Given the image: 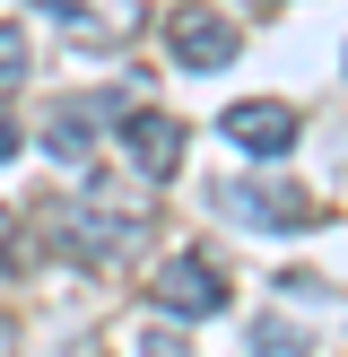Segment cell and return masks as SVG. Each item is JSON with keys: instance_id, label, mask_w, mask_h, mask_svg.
<instances>
[{"instance_id": "4fadbf2b", "label": "cell", "mask_w": 348, "mask_h": 357, "mask_svg": "<svg viewBox=\"0 0 348 357\" xmlns=\"http://www.w3.org/2000/svg\"><path fill=\"white\" fill-rule=\"evenodd\" d=\"M0 349H9V323H0Z\"/></svg>"}, {"instance_id": "277c9868", "label": "cell", "mask_w": 348, "mask_h": 357, "mask_svg": "<svg viewBox=\"0 0 348 357\" xmlns=\"http://www.w3.org/2000/svg\"><path fill=\"white\" fill-rule=\"evenodd\" d=\"M122 149H131V166L139 174H174V157H183V122L174 114H157V105H122Z\"/></svg>"}, {"instance_id": "6da1fadb", "label": "cell", "mask_w": 348, "mask_h": 357, "mask_svg": "<svg viewBox=\"0 0 348 357\" xmlns=\"http://www.w3.org/2000/svg\"><path fill=\"white\" fill-rule=\"evenodd\" d=\"M166 52H174L183 70H226V61L244 52V35H235V17H226V9H174Z\"/></svg>"}, {"instance_id": "8fae6325", "label": "cell", "mask_w": 348, "mask_h": 357, "mask_svg": "<svg viewBox=\"0 0 348 357\" xmlns=\"http://www.w3.org/2000/svg\"><path fill=\"white\" fill-rule=\"evenodd\" d=\"M0 157H17V122L9 114H0Z\"/></svg>"}, {"instance_id": "30bf717a", "label": "cell", "mask_w": 348, "mask_h": 357, "mask_svg": "<svg viewBox=\"0 0 348 357\" xmlns=\"http://www.w3.org/2000/svg\"><path fill=\"white\" fill-rule=\"evenodd\" d=\"M139 357H191V349L174 340V331H157V340H139Z\"/></svg>"}, {"instance_id": "8992f818", "label": "cell", "mask_w": 348, "mask_h": 357, "mask_svg": "<svg viewBox=\"0 0 348 357\" xmlns=\"http://www.w3.org/2000/svg\"><path fill=\"white\" fill-rule=\"evenodd\" d=\"M52 17H61L70 35H87V44H122V35H139V0H44Z\"/></svg>"}, {"instance_id": "ba28073f", "label": "cell", "mask_w": 348, "mask_h": 357, "mask_svg": "<svg viewBox=\"0 0 348 357\" xmlns=\"http://www.w3.org/2000/svg\"><path fill=\"white\" fill-rule=\"evenodd\" d=\"M17 79H26V35H17V26H0V96H9Z\"/></svg>"}, {"instance_id": "3957f363", "label": "cell", "mask_w": 348, "mask_h": 357, "mask_svg": "<svg viewBox=\"0 0 348 357\" xmlns=\"http://www.w3.org/2000/svg\"><path fill=\"white\" fill-rule=\"evenodd\" d=\"M226 209H235L244 227H261V236H296V227H313V192H296V183H235Z\"/></svg>"}, {"instance_id": "52a82bcc", "label": "cell", "mask_w": 348, "mask_h": 357, "mask_svg": "<svg viewBox=\"0 0 348 357\" xmlns=\"http://www.w3.org/2000/svg\"><path fill=\"white\" fill-rule=\"evenodd\" d=\"M96 105H61V114H44V149L61 157V166H87V157H96Z\"/></svg>"}, {"instance_id": "7a4b0ae2", "label": "cell", "mask_w": 348, "mask_h": 357, "mask_svg": "<svg viewBox=\"0 0 348 357\" xmlns=\"http://www.w3.org/2000/svg\"><path fill=\"white\" fill-rule=\"evenodd\" d=\"M148 296H157V305L174 314V323H209V314L226 305V288H218V271H209L200 253H174L166 271H157V288H148Z\"/></svg>"}, {"instance_id": "7c38bea8", "label": "cell", "mask_w": 348, "mask_h": 357, "mask_svg": "<svg viewBox=\"0 0 348 357\" xmlns=\"http://www.w3.org/2000/svg\"><path fill=\"white\" fill-rule=\"evenodd\" d=\"M0 253H9V209H0Z\"/></svg>"}, {"instance_id": "9c48e42d", "label": "cell", "mask_w": 348, "mask_h": 357, "mask_svg": "<svg viewBox=\"0 0 348 357\" xmlns=\"http://www.w3.org/2000/svg\"><path fill=\"white\" fill-rule=\"evenodd\" d=\"M253 349H261V357H296V323H261Z\"/></svg>"}, {"instance_id": "5b68a950", "label": "cell", "mask_w": 348, "mask_h": 357, "mask_svg": "<svg viewBox=\"0 0 348 357\" xmlns=\"http://www.w3.org/2000/svg\"><path fill=\"white\" fill-rule=\"evenodd\" d=\"M226 139H235L244 157H287L296 149V105H270V96L226 105Z\"/></svg>"}]
</instances>
